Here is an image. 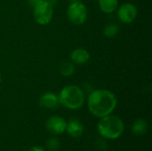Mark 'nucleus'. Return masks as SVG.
I'll return each instance as SVG.
<instances>
[{
	"label": "nucleus",
	"instance_id": "obj_17",
	"mask_svg": "<svg viewBox=\"0 0 152 151\" xmlns=\"http://www.w3.org/2000/svg\"><path fill=\"white\" fill-rule=\"evenodd\" d=\"M30 4H32V5H34L35 4H37L38 1H40V0H27Z\"/></svg>",
	"mask_w": 152,
	"mask_h": 151
},
{
	"label": "nucleus",
	"instance_id": "obj_14",
	"mask_svg": "<svg viewBox=\"0 0 152 151\" xmlns=\"http://www.w3.org/2000/svg\"><path fill=\"white\" fill-rule=\"evenodd\" d=\"M118 31H119V27L117 24L110 23L105 26L103 29V35L107 38H113L118 34Z\"/></svg>",
	"mask_w": 152,
	"mask_h": 151
},
{
	"label": "nucleus",
	"instance_id": "obj_9",
	"mask_svg": "<svg viewBox=\"0 0 152 151\" xmlns=\"http://www.w3.org/2000/svg\"><path fill=\"white\" fill-rule=\"evenodd\" d=\"M66 131L72 138H79L84 133L83 124L77 118H72L67 123Z\"/></svg>",
	"mask_w": 152,
	"mask_h": 151
},
{
	"label": "nucleus",
	"instance_id": "obj_7",
	"mask_svg": "<svg viewBox=\"0 0 152 151\" xmlns=\"http://www.w3.org/2000/svg\"><path fill=\"white\" fill-rule=\"evenodd\" d=\"M47 131L54 135L62 134L66 132L67 121L60 116H53L49 117L45 123Z\"/></svg>",
	"mask_w": 152,
	"mask_h": 151
},
{
	"label": "nucleus",
	"instance_id": "obj_5",
	"mask_svg": "<svg viewBox=\"0 0 152 151\" xmlns=\"http://www.w3.org/2000/svg\"><path fill=\"white\" fill-rule=\"evenodd\" d=\"M67 17L74 25L84 24L88 17V11L86 4L80 1L71 2L67 9Z\"/></svg>",
	"mask_w": 152,
	"mask_h": 151
},
{
	"label": "nucleus",
	"instance_id": "obj_3",
	"mask_svg": "<svg viewBox=\"0 0 152 151\" xmlns=\"http://www.w3.org/2000/svg\"><path fill=\"white\" fill-rule=\"evenodd\" d=\"M58 99L61 105L72 110L79 109L86 101L84 91L74 85L63 87L58 94Z\"/></svg>",
	"mask_w": 152,
	"mask_h": 151
},
{
	"label": "nucleus",
	"instance_id": "obj_11",
	"mask_svg": "<svg viewBox=\"0 0 152 151\" xmlns=\"http://www.w3.org/2000/svg\"><path fill=\"white\" fill-rule=\"evenodd\" d=\"M131 131L134 135H136V136L144 135L148 131L147 121L143 118H137L136 120L134 121L131 126Z\"/></svg>",
	"mask_w": 152,
	"mask_h": 151
},
{
	"label": "nucleus",
	"instance_id": "obj_10",
	"mask_svg": "<svg viewBox=\"0 0 152 151\" xmlns=\"http://www.w3.org/2000/svg\"><path fill=\"white\" fill-rule=\"evenodd\" d=\"M90 59V53L84 48H77L70 53V60L72 63L77 65H84Z\"/></svg>",
	"mask_w": 152,
	"mask_h": 151
},
{
	"label": "nucleus",
	"instance_id": "obj_19",
	"mask_svg": "<svg viewBox=\"0 0 152 151\" xmlns=\"http://www.w3.org/2000/svg\"><path fill=\"white\" fill-rule=\"evenodd\" d=\"M69 2H75V1H78V0H69Z\"/></svg>",
	"mask_w": 152,
	"mask_h": 151
},
{
	"label": "nucleus",
	"instance_id": "obj_13",
	"mask_svg": "<svg viewBox=\"0 0 152 151\" xmlns=\"http://www.w3.org/2000/svg\"><path fill=\"white\" fill-rule=\"evenodd\" d=\"M60 74L65 77H70L75 73V66L74 63L72 62H69V61H63L61 65H60V69H59Z\"/></svg>",
	"mask_w": 152,
	"mask_h": 151
},
{
	"label": "nucleus",
	"instance_id": "obj_18",
	"mask_svg": "<svg viewBox=\"0 0 152 151\" xmlns=\"http://www.w3.org/2000/svg\"><path fill=\"white\" fill-rule=\"evenodd\" d=\"M2 83V76H1V73H0V85Z\"/></svg>",
	"mask_w": 152,
	"mask_h": 151
},
{
	"label": "nucleus",
	"instance_id": "obj_8",
	"mask_svg": "<svg viewBox=\"0 0 152 151\" xmlns=\"http://www.w3.org/2000/svg\"><path fill=\"white\" fill-rule=\"evenodd\" d=\"M38 103L40 107L48 109H54L58 107V105L60 104L58 95L52 92H46L43 93L38 100Z\"/></svg>",
	"mask_w": 152,
	"mask_h": 151
},
{
	"label": "nucleus",
	"instance_id": "obj_1",
	"mask_svg": "<svg viewBox=\"0 0 152 151\" xmlns=\"http://www.w3.org/2000/svg\"><path fill=\"white\" fill-rule=\"evenodd\" d=\"M118 105L117 96L109 90L97 89L90 93L87 100V107L90 113L102 118L110 115Z\"/></svg>",
	"mask_w": 152,
	"mask_h": 151
},
{
	"label": "nucleus",
	"instance_id": "obj_12",
	"mask_svg": "<svg viewBox=\"0 0 152 151\" xmlns=\"http://www.w3.org/2000/svg\"><path fill=\"white\" fill-rule=\"evenodd\" d=\"M99 7L104 13H112L118 7V0H98Z\"/></svg>",
	"mask_w": 152,
	"mask_h": 151
},
{
	"label": "nucleus",
	"instance_id": "obj_15",
	"mask_svg": "<svg viewBox=\"0 0 152 151\" xmlns=\"http://www.w3.org/2000/svg\"><path fill=\"white\" fill-rule=\"evenodd\" d=\"M45 145H46V148L49 151H56L57 150H59V148L61 146V142H60L58 138L51 137L46 141Z\"/></svg>",
	"mask_w": 152,
	"mask_h": 151
},
{
	"label": "nucleus",
	"instance_id": "obj_2",
	"mask_svg": "<svg viewBox=\"0 0 152 151\" xmlns=\"http://www.w3.org/2000/svg\"><path fill=\"white\" fill-rule=\"evenodd\" d=\"M97 129L102 138L116 140L124 133L125 125L120 117L110 114L100 118Z\"/></svg>",
	"mask_w": 152,
	"mask_h": 151
},
{
	"label": "nucleus",
	"instance_id": "obj_6",
	"mask_svg": "<svg viewBox=\"0 0 152 151\" xmlns=\"http://www.w3.org/2000/svg\"><path fill=\"white\" fill-rule=\"evenodd\" d=\"M117 15L120 22L124 24H131L138 15L137 7L132 3H125L117 9Z\"/></svg>",
	"mask_w": 152,
	"mask_h": 151
},
{
	"label": "nucleus",
	"instance_id": "obj_16",
	"mask_svg": "<svg viewBox=\"0 0 152 151\" xmlns=\"http://www.w3.org/2000/svg\"><path fill=\"white\" fill-rule=\"evenodd\" d=\"M28 151H45V150L43 147H40V146H34Z\"/></svg>",
	"mask_w": 152,
	"mask_h": 151
},
{
	"label": "nucleus",
	"instance_id": "obj_4",
	"mask_svg": "<svg viewBox=\"0 0 152 151\" xmlns=\"http://www.w3.org/2000/svg\"><path fill=\"white\" fill-rule=\"evenodd\" d=\"M33 6V17L35 21L41 26L49 24L53 16V5L47 0H40Z\"/></svg>",
	"mask_w": 152,
	"mask_h": 151
}]
</instances>
